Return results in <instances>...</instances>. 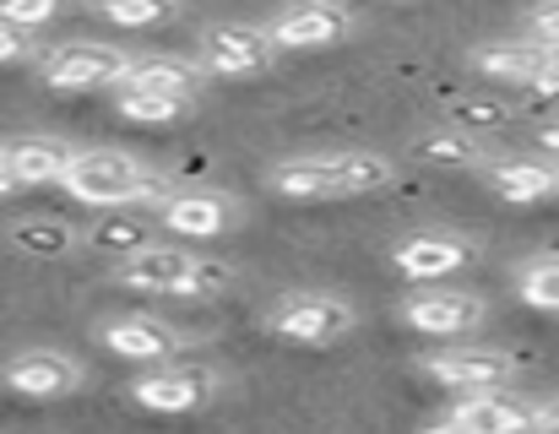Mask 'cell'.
Segmentation results:
<instances>
[{
	"instance_id": "cell-36",
	"label": "cell",
	"mask_w": 559,
	"mask_h": 434,
	"mask_svg": "<svg viewBox=\"0 0 559 434\" xmlns=\"http://www.w3.org/2000/svg\"><path fill=\"white\" fill-rule=\"evenodd\" d=\"M0 164H5V147H0Z\"/></svg>"
},
{
	"instance_id": "cell-5",
	"label": "cell",
	"mask_w": 559,
	"mask_h": 434,
	"mask_svg": "<svg viewBox=\"0 0 559 434\" xmlns=\"http://www.w3.org/2000/svg\"><path fill=\"white\" fill-rule=\"evenodd\" d=\"M277 60V38L272 27H250V22H223L206 27L201 38V71L206 76H255Z\"/></svg>"
},
{
	"instance_id": "cell-32",
	"label": "cell",
	"mask_w": 559,
	"mask_h": 434,
	"mask_svg": "<svg viewBox=\"0 0 559 434\" xmlns=\"http://www.w3.org/2000/svg\"><path fill=\"white\" fill-rule=\"evenodd\" d=\"M538 424H544V434H559V397L549 408H538Z\"/></svg>"
},
{
	"instance_id": "cell-35",
	"label": "cell",
	"mask_w": 559,
	"mask_h": 434,
	"mask_svg": "<svg viewBox=\"0 0 559 434\" xmlns=\"http://www.w3.org/2000/svg\"><path fill=\"white\" fill-rule=\"evenodd\" d=\"M511 434H544V424H527V430H511Z\"/></svg>"
},
{
	"instance_id": "cell-6",
	"label": "cell",
	"mask_w": 559,
	"mask_h": 434,
	"mask_svg": "<svg viewBox=\"0 0 559 434\" xmlns=\"http://www.w3.org/2000/svg\"><path fill=\"white\" fill-rule=\"evenodd\" d=\"M217 391V375L201 370V364H164V370H147L131 381V397L147 408V413H195L201 402H212Z\"/></svg>"
},
{
	"instance_id": "cell-12",
	"label": "cell",
	"mask_w": 559,
	"mask_h": 434,
	"mask_svg": "<svg viewBox=\"0 0 559 434\" xmlns=\"http://www.w3.org/2000/svg\"><path fill=\"white\" fill-rule=\"evenodd\" d=\"M549 60H555V49L544 38H495V44H478L473 49V65L489 82H511V87H527Z\"/></svg>"
},
{
	"instance_id": "cell-25",
	"label": "cell",
	"mask_w": 559,
	"mask_h": 434,
	"mask_svg": "<svg viewBox=\"0 0 559 434\" xmlns=\"http://www.w3.org/2000/svg\"><path fill=\"white\" fill-rule=\"evenodd\" d=\"M98 11L115 27H158L180 11V0H98Z\"/></svg>"
},
{
	"instance_id": "cell-19",
	"label": "cell",
	"mask_w": 559,
	"mask_h": 434,
	"mask_svg": "<svg viewBox=\"0 0 559 434\" xmlns=\"http://www.w3.org/2000/svg\"><path fill=\"white\" fill-rule=\"evenodd\" d=\"M413 158H418V164H440V169H478V164L489 158V147H484L478 131L440 125V131L413 136Z\"/></svg>"
},
{
	"instance_id": "cell-21",
	"label": "cell",
	"mask_w": 559,
	"mask_h": 434,
	"mask_svg": "<svg viewBox=\"0 0 559 434\" xmlns=\"http://www.w3.org/2000/svg\"><path fill=\"white\" fill-rule=\"evenodd\" d=\"M11 250H22V255H38V261H55V255H66L71 244H76V228L66 222V217H22V222H11Z\"/></svg>"
},
{
	"instance_id": "cell-3",
	"label": "cell",
	"mask_w": 559,
	"mask_h": 434,
	"mask_svg": "<svg viewBox=\"0 0 559 434\" xmlns=\"http://www.w3.org/2000/svg\"><path fill=\"white\" fill-rule=\"evenodd\" d=\"M354 326H359V315L337 293H283L266 310V331L288 337V342H305V348H326V342L348 337Z\"/></svg>"
},
{
	"instance_id": "cell-29",
	"label": "cell",
	"mask_w": 559,
	"mask_h": 434,
	"mask_svg": "<svg viewBox=\"0 0 559 434\" xmlns=\"http://www.w3.org/2000/svg\"><path fill=\"white\" fill-rule=\"evenodd\" d=\"M527 98H533V104H559V65H555V60H549V65H544L533 82H527Z\"/></svg>"
},
{
	"instance_id": "cell-33",
	"label": "cell",
	"mask_w": 559,
	"mask_h": 434,
	"mask_svg": "<svg viewBox=\"0 0 559 434\" xmlns=\"http://www.w3.org/2000/svg\"><path fill=\"white\" fill-rule=\"evenodd\" d=\"M11 191H22V180H16V174L0 164V196H11Z\"/></svg>"
},
{
	"instance_id": "cell-16",
	"label": "cell",
	"mask_w": 559,
	"mask_h": 434,
	"mask_svg": "<svg viewBox=\"0 0 559 434\" xmlns=\"http://www.w3.org/2000/svg\"><path fill=\"white\" fill-rule=\"evenodd\" d=\"M158 217L175 228V233H186V239H212V233H223L228 222H234V202L228 196H217V191H175Z\"/></svg>"
},
{
	"instance_id": "cell-31",
	"label": "cell",
	"mask_w": 559,
	"mask_h": 434,
	"mask_svg": "<svg viewBox=\"0 0 559 434\" xmlns=\"http://www.w3.org/2000/svg\"><path fill=\"white\" fill-rule=\"evenodd\" d=\"M418 434H478V430H467V424L451 413V419H440V424H429V430H418Z\"/></svg>"
},
{
	"instance_id": "cell-20",
	"label": "cell",
	"mask_w": 559,
	"mask_h": 434,
	"mask_svg": "<svg viewBox=\"0 0 559 434\" xmlns=\"http://www.w3.org/2000/svg\"><path fill=\"white\" fill-rule=\"evenodd\" d=\"M87 244H93L98 255H115V261H126V255H136V250L158 244V228H153V217L126 213V207H120L115 217H98V222H93Z\"/></svg>"
},
{
	"instance_id": "cell-28",
	"label": "cell",
	"mask_w": 559,
	"mask_h": 434,
	"mask_svg": "<svg viewBox=\"0 0 559 434\" xmlns=\"http://www.w3.org/2000/svg\"><path fill=\"white\" fill-rule=\"evenodd\" d=\"M527 27H533V38H544L549 49H559V0H544V5L527 16Z\"/></svg>"
},
{
	"instance_id": "cell-13",
	"label": "cell",
	"mask_w": 559,
	"mask_h": 434,
	"mask_svg": "<svg viewBox=\"0 0 559 434\" xmlns=\"http://www.w3.org/2000/svg\"><path fill=\"white\" fill-rule=\"evenodd\" d=\"M104 348L115 359H131V364H169L180 353V337L164 326V321H147V315H126V321H109L104 326Z\"/></svg>"
},
{
	"instance_id": "cell-14",
	"label": "cell",
	"mask_w": 559,
	"mask_h": 434,
	"mask_svg": "<svg viewBox=\"0 0 559 434\" xmlns=\"http://www.w3.org/2000/svg\"><path fill=\"white\" fill-rule=\"evenodd\" d=\"M467 266V244L462 239H445V233H413L396 244V272L413 277V282H440L451 272Z\"/></svg>"
},
{
	"instance_id": "cell-34",
	"label": "cell",
	"mask_w": 559,
	"mask_h": 434,
	"mask_svg": "<svg viewBox=\"0 0 559 434\" xmlns=\"http://www.w3.org/2000/svg\"><path fill=\"white\" fill-rule=\"evenodd\" d=\"M538 142H544V153H555V158H559V125H549V131H538Z\"/></svg>"
},
{
	"instance_id": "cell-38",
	"label": "cell",
	"mask_w": 559,
	"mask_h": 434,
	"mask_svg": "<svg viewBox=\"0 0 559 434\" xmlns=\"http://www.w3.org/2000/svg\"><path fill=\"white\" fill-rule=\"evenodd\" d=\"M555 169H559V164H555ZM555 196H559V185H555Z\"/></svg>"
},
{
	"instance_id": "cell-15",
	"label": "cell",
	"mask_w": 559,
	"mask_h": 434,
	"mask_svg": "<svg viewBox=\"0 0 559 434\" xmlns=\"http://www.w3.org/2000/svg\"><path fill=\"white\" fill-rule=\"evenodd\" d=\"M76 147L60 142V136H22L5 147V169L22 180V185H60L66 169H71Z\"/></svg>"
},
{
	"instance_id": "cell-37",
	"label": "cell",
	"mask_w": 559,
	"mask_h": 434,
	"mask_svg": "<svg viewBox=\"0 0 559 434\" xmlns=\"http://www.w3.org/2000/svg\"><path fill=\"white\" fill-rule=\"evenodd\" d=\"M555 65H559V49H555Z\"/></svg>"
},
{
	"instance_id": "cell-10",
	"label": "cell",
	"mask_w": 559,
	"mask_h": 434,
	"mask_svg": "<svg viewBox=\"0 0 559 434\" xmlns=\"http://www.w3.org/2000/svg\"><path fill=\"white\" fill-rule=\"evenodd\" d=\"M424 375H435L451 391H500V386H511L516 359L511 353H495V348H462V353L424 359Z\"/></svg>"
},
{
	"instance_id": "cell-17",
	"label": "cell",
	"mask_w": 559,
	"mask_h": 434,
	"mask_svg": "<svg viewBox=\"0 0 559 434\" xmlns=\"http://www.w3.org/2000/svg\"><path fill=\"white\" fill-rule=\"evenodd\" d=\"M456 419L478 434H511V430L538 424V413H533L527 402L506 397V391H467V397L456 402Z\"/></svg>"
},
{
	"instance_id": "cell-27",
	"label": "cell",
	"mask_w": 559,
	"mask_h": 434,
	"mask_svg": "<svg viewBox=\"0 0 559 434\" xmlns=\"http://www.w3.org/2000/svg\"><path fill=\"white\" fill-rule=\"evenodd\" d=\"M60 11V0H0V22H11V27H38V22H49Z\"/></svg>"
},
{
	"instance_id": "cell-7",
	"label": "cell",
	"mask_w": 559,
	"mask_h": 434,
	"mask_svg": "<svg viewBox=\"0 0 559 434\" xmlns=\"http://www.w3.org/2000/svg\"><path fill=\"white\" fill-rule=\"evenodd\" d=\"M354 33V11L343 0H299L272 22L277 49H332Z\"/></svg>"
},
{
	"instance_id": "cell-30",
	"label": "cell",
	"mask_w": 559,
	"mask_h": 434,
	"mask_svg": "<svg viewBox=\"0 0 559 434\" xmlns=\"http://www.w3.org/2000/svg\"><path fill=\"white\" fill-rule=\"evenodd\" d=\"M0 60H27V38L11 22H0Z\"/></svg>"
},
{
	"instance_id": "cell-22",
	"label": "cell",
	"mask_w": 559,
	"mask_h": 434,
	"mask_svg": "<svg viewBox=\"0 0 559 434\" xmlns=\"http://www.w3.org/2000/svg\"><path fill=\"white\" fill-rule=\"evenodd\" d=\"M201 82V65L190 60H136L131 76L120 87H147V93H169V98H190Z\"/></svg>"
},
{
	"instance_id": "cell-8",
	"label": "cell",
	"mask_w": 559,
	"mask_h": 434,
	"mask_svg": "<svg viewBox=\"0 0 559 434\" xmlns=\"http://www.w3.org/2000/svg\"><path fill=\"white\" fill-rule=\"evenodd\" d=\"M0 381L16 391V397H33V402H55V397H71L82 386V364L55 353V348H27L16 359H5Z\"/></svg>"
},
{
	"instance_id": "cell-11",
	"label": "cell",
	"mask_w": 559,
	"mask_h": 434,
	"mask_svg": "<svg viewBox=\"0 0 559 434\" xmlns=\"http://www.w3.org/2000/svg\"><path fill=\"white\" fill-rule=\"evenodd\" d=\"M266 185L277 196H294V202H310V196H348V169H343V153H316V158H288L266 174Z\"/></svg>"
},
{
	"instance_id": "cell-9",
	"label": "cell",
	"mask_w": 559,
	"mask_h": 434,
	"mask_svg": "<svg viewBox=\"0 0 559 434\" xmlns=\"http://www.w3.org/2000/svg\"><path fill=\"white\" fill-rule=\"evenodd\" d=\"M402 321L424 337H462L484 321V299L478 293H451V288H429V293H413L402 304Z\"/></svg>"
},
{
	"instance_id": "cell-4",
	"label": "cell",
	"mask_w": 559,
	"mask_h": 434,
	"mask_svg": "<svg viewBox=\"0 0 559 434\" xmlns=\"http://www.w3.org/2000/svg\"><path fill=\"white\" fill-rule=\"evenodd\" d=\"M131 65H136V60H131L126 49L98 44V38H71V44H60V49H49V55L38 60L44 82H49V87H60V93L115 87V82H126V76H131Z\"/></svg>"
},
{
	"instance_id": "cell-23",
	"label": "cell",
	"mask_w": 559,
	"mask_h": 434,
	"mask_svg": "<svg viewBox=\"0 0 559 434\" xmlns=\"http://www.w3.org/2000/svg\"><path fill=\"white\" fill-rule=\"evenodd\" d=\"M120 114L136 125H169L190 114V98H169V93H147V87H120Z\"/></svg>"
},
{
	"instance_id": "cell-1",
	"label": "cell",
	"mask_w": 559,
	"mask_h": 434,
	"mask_svg": "<svg viewBox=\"0 0 559 434\" xmlns=\"http://www.w3.org/2000/svg\"><path fill=\"white\" fill-rule=\"evenodd\" d=\"M60 185L87 207H164L175 196L153 169H142L131 153H115V147L76 153Z\"/></svg>"
},
{
	"instance_id": "cell-24",
	"label": "cell",
	"mask_w": 559,
	"mask_h": 434,
	"mask_svg": "<svg viewBox=\"0 0 559 434\" xmlns=\"http://www.w3.org/2000/svg\"><path fill=\"white\" fill-rule=\"evenodd\" d=\"M511 120V104H500V98H484V93H473V98H451V125H462V131H500Z\"/></svg>"
},
{
	"instance_id": "cell-18",
	"label": "cell",
	"mask_w": 559,
	"mask_h": 434,
	"mask_svg": "<svg viewBox=\"0 0 559 434\" xmlns=\"http://www.w3.org/2000/svg\"><path fill=\"white\" fill-rule=\"evenodd\" d=\"M484 180H489V191H495L500 202H511V207H527V202H544V196H555L559 169H555V164H527V158H511V164H495Z\"/></svg>"
},
{
	"instance_id": "cell-2",
	"label": "cell",
	"mask_w": 559,
	"mask_h": 434,
	"mask_svg": "<svg viewBox=\"0 0 559 434\" xmlns=\"http://www.w3.org/2000/svg\"><path fill=\"white\" fill-rule=\"evenodd\" d=\"M115 282L120 288H136V293L206 299V293H223L234 282V266H223L212 255H190L180 244H147V250H136V255H126L115 266Z\"/></svg>"
},
{
	"instance_id": "cell-26",
	"label": "cell",
	"mask_w": 559,
	"mask_h": 434,
	"mask_svg": "<svg viewBox=\"0 0 559 434\" xmlns=\"http://www.w3.org/2000/svg\"><path fill=\"white\" fill-rule=\"evenodd\" d=\"M522 299L533 310H559V261H533L522 272Z\"/></svg>"
}]
</instances>
